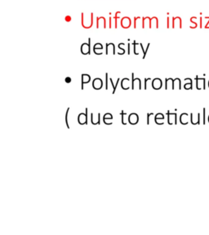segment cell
<instances>
[{
    "mask_svg": "<svg viewBox=\"0 0 209 235\" xmlns=\"http://www.w3.org/2000/svg\"><path fill=\"white\" fill-rule=\"evenodd\" d=\"M152 88H154V90H159L160 88L163 87V82L162 80L159 78H156L152 80Z\"/></svg>",
    "mask_w": 209,
    "mask_h": 235,
    "instance_id": "cell-7",
    "label": "cell"
},
{
    "mask_svg": "<svg viewBox=\"0 0 209 235\" xmlns=\"http://www.w3.org/2000/svg\"><path fill=\"white\" fill-rule=\"evenodd\" d=\"M119 80H120V79L119 78H118V79H117V83H116V84H114V82H113V79H112V78H110V82L111 85H112V87H113V92H112V93L113 94H115V92H116V89H117V87H118V82H119Z\"/></svg>",
    "mask_w": 209,
    "mask_h": 235,
    "instance_id": "cell-20",
    "label": "cell"
},
{
    "mask_svg": "<svg viewBox=\"0 0 209 235\" xmlns=\"http://www.w3.org/2000/svg\"><path fill=\"white\" fill-rule=\"evenodd\" d=\"M128 123L131 125H136L139 123V115L136 113H132L128 115Z\"/></svg>",
    "mask_w": 209,
    "mask_h": 235,
    "instance_id": "cell-4",
    "label": "cell"
},
{
    "mask_svg": "<svg viewBox=\"0 0 209 235\" xmlns=\"http://www.w3.org/2000/svg\"><path fill=\"white\" fill-rule=\"evenodd\" d=\"M140 43H137V42L136 41H133V43H132V46L134 47V54L135 55H139L138 52H137V45H139Z\"/></svg>",
    "mask_w": 209,
    "mask_h": 235,
    "instance_id": "cell-24",
    "label": "cell"
},
{
    "mask_svg": "<svg viewBox=\"0 0 209 235\" xmlns=\"http://www.w3.org/2000/svg\"><path fill=\"white\" fill-rule=\"evenodd\" d=\"M122 43H119L118 45V48H119V49H120L121 51H122V55H123V54H125V52H126V51H125V48H122Z\"/></svg>",
    "mask_w": 209,
    "mask_h": 235,
    "instance_id": "cell-27",
    "label": "cell"
},
{
    "mask_svg": "<svg viewBox=\"0 0 209 235\" xmlns=\"http://www.w3.org/2000/svg\"><path fill=\"white\" fill-rule=\"evenodd\" d=\"M110 48L112 50L113 55H115L116 54V52H115V45L114 43H107L106 44V55L109 54V49Z\"/></svg>",
    "mask_w": 209,
    "mask_h": 235,
    "instance_id": "cell-16",
    "label": "cell"
},
{
    "mask_svg": "<svg viewBox=\"0 0 209 235\" xmlns=\"http://www.w3.org/2000/svg\"><path fill=\"white\" fill-rule=\"evenodd\" d=\"M69 112H70V108H68L67 109V110H66V112H65V125H66V127H67L68 129H70V125H69V122H68V115H69Z\"/></svg>",
    "mask_w": 209,
    "mask_h": 235,
    "instance_id": "cell-21",
    "label": "cell"
},
{
    "mask_svg": "<svg viewBox=\"0 0 209 235\" xmlns=\"http://www.w3.org/2000/svg\"><path fill=\"white\" fill-rule=\"evenodd\" d=\"M109 15H110V16H109V28L111 29L112 28V20H113V17L111 16V12L109 13Z\"/></svg>",
    "mask_w": 209,
    "mask_h": 235,
    "instance_id": "cell-25",
    "label": "cell"
},
{
    "mask_svg": "<svg viewBox=\"0 0 209 235\" xmlns=\"http://www.w3.org/2000/svg\"><path fill=\"white\" fill-rule=\"evenodd\" d=\"M126 114H127L125 113V112L123 111V110H122L121 113H120V116H121V122H122V125H127L126 122L124 121V116L126 115Z\"/></svg>",
    "mask_w": 209,
    "mask_h": 235,
    "instance_id": "cell-23",
    "label": "cell"
},
{
    "mask_svg": "<svg viewBox=\"0 0 209 235\" xmlns=\"http://www.w3.org/2000/svg\"><path fill=\"white\" fill-rule=\"evenodd\" d=\"M103 87V81L100 78H96L92 81V88L95 90H101Z\"/></svg>",
    "mask_w": 209,
    "mask_h": 235,
    "instance_id": "cell-5",
    "label": "cell"
},
{
    "mask_svg": "<svg viewBox=\"0 0 209 235\" xmlns=\"http://www.w3.org/2000/svg\"><path fill=\"white\" fill-rule=\"evenodd\" d=\"M154 27V28L158 29V18L157 16H153L151 17L150 21V25H149V28L151 29Z\"/></svg>",
    "mask_w": 209,
    "mask_h": 235,
    "instance_id": "cell-10",
    "label": "cell"
},
{
    "mask_svg": "<svg viewBox=\"0 0 209 235\" xmlns=\"http://www.w3.org/2000/svg\"><path fill=\"white\" fill-rule=\"evenodd\" d=\"M178 25L179 28L182 29V18L179 17V16H177V17H172V28H175L177 25Z\"/></svg>",
    "mask_w": 209,
    "mask_h": 235,
    "instance_id": "cell-11",
    "label": "cell"
},
{
    "mask_svg": "<svg viewBox=\"0 0 209 235\" xmlns=\"http://www.w3.org/2000/svg\"><path fill=\"white\" fill-rule=\"evenodd\" d=\"M91 81V76L88 75V74H82V83H81V88L82 90L84 89V84L88 83L89 82Z\"/></svg>",
    "mask_w": 209,
    "mask_h": 235,
    "instance_id": "cell-12",
    "label": "cell"
},
{
    "mask_svg": "<svg viewBox=\"0 0 209 235\" xmlns=\"http://www.w3.org/2000/svg\"><path fill=\"white\" fill-rule=\"evenodd\" d=\"M145 85H144V89H147V83H148V81H151V79L150 78H146V79H145Z\"/></svg>",
    "mask_w": 209,
    "mask_h": 235,
    "instance_id": "cell-29",
    "label": "cell"
},
{
    "mask_svg": "<svg viewBox=\"0 0 209 235\" xmlns=\"http://www.w3.org/2000/svg\"><path fill=\"white\" fill-rule=\"evenodd\" d=\"M150 43H148L147 44V46H146V48L145 49L144 47H143V45H142V43H140V47H141L142 52H143V57H142V59H143V60L146 58V54H147L148 50H149V48H150Z\"/></svg>",
    "mask_w": 209,
    "mask_h": 235,
    "instance_id": "cell-19",
    "label": "cell"
},
{
    "mask_svg": "<svg viewBox=\"0 0 209 235\" xmlns=\"http://www.w3.org/2000/svg\"><path fill=\"white\" fill-rule=\"evenodd\" d=\"M110 79V78H109V74L108 73H106V90H108V80Z\"/></svg>",
    "mask_w": 209,
    "mask_h": 235,
    "instance_id": "cell-26",
    "label": "cell"
},
{
    "mask_svg": "<svg viewBox=\"0 0 209 235\" xmlns=\"http://www.w3.org/2000/svg\"><path fill=\"white\" fill-rule=\"evenodd\" d=\"M151 115H154V114H153V113H148V114H147V125H150V116Z\"/></svg>",
    "mask_w": 209,
    "mask_h": 235,
    "instance_id": "cell-28",
    "label": "cell"
},
{
    "mask_svg": "<svg viewBox=\"0 0 209 235\" xmlns=\"http://www.w3.org/2000/svg\"><path fill=\"white\" fill-rule=\"evenodd\" d=\"M129 83H130V79H129L128 78H124V79H122V80L121 81V88H122L123 90H128V89L130 88Z\"/></svg>",
    "mask_w": 209,
    "mask_h": 235,
    "instance_id": "cell-13",
    "label": "cell"
},
{
    "mask_svg": "<svg viewBox=\"0 0 209 235\" xmlns=\"http://www.w3.org/2000/svg\"><path fill=\"white\" fill-rule=\"evenodd\" d=\"M101 114L98 113L97 114V117L96 119H94V114L93 113H91V122L92 125H100L101 124Z\"/></svg>",
    "mask_w": 209,
    "mask_h": 235,
    "instance_id": "cell-15",
    "label": "cell"
},
{
    "mask_svg": "<svg viewBox=\"0 0 209 235\" xmlns=\"http://www.w3.org/2000/svg\"><path fill=\"white\" fill-rule=\"evenodd\" d=\"M120 14H121V12L120 11H117L115 12V16H113V19L115 20V28L117 29L118 28V19L120 18Z\"/></svg>",
    "mask_w": 209,
    "mask_h": 235,
    "instance_id": "cell-18",
    "label": "cell"
},
{
    "mask_svg": "<svg viewBox=\"0 0 209 235\" xmlns=\"http://www.w3.org/2000/svg\"><path fill=\"white\" fill-rule=\"evenodd\" d=\"M65 20L66 21V22H70L71 20H72V17H71L70 16H65Z\"/></svg>",
    "mask_w": 209,
    "mask_h": 235,
    "instance_id": "cell-30",
    "label": "cell"
},
{
    "mask_svg": "<svg viewBox=\"0 0 209 235\" xmlns=\"http://www.w3.org/2000/svg\"><path fill=\"white\" fill-rule=\"evenodd\" d=\"M167 29L170 28V18H169V16H167Z\"/></svg>",
    "mask_w": 209,
    "mask_h": 235,
    "instance_id": "cell-32",
    "label": "cell"
},
{
    "mask_svg": "<svg viewBox=\"0 0 209 235\" xmlns=\"http://www.w3.org/2000/svg\"><path fill=\"white\" fill-rule=\"evenodd\" d=\"M127 54L128 55H130L131 54V43L128 42V43H127Z\"/></svg>",
    "mask_w": 209,
    "mask_h": 235,
    "instance_id": "cell-31",
    "label": "cell"
},
{
    "mask_svg": "<svg viewBox=\"0 0 209 235\" xmlns=\"http://www.w3.org/2000/svg\"><path fill=\"white\" fill-rule=\"evenodd\" d=\"M141 18L142 17H141V16H135L134 18H133V20H134L133 28L137 29V24H138V20H140V19H141Z\"/></svg>",
    "mask_w": 209,
    "mask_h": 235,
    "instance_id": "cell-22",
    "label": "cell"
},
{
    "mask_svg": "<svg viewBox=\"0 0 209 235\" xmlns=\"http://www.w3.org/2000/svg\"><path fill=\"white\" fill-rule=\"evenodd\" d=\"M113 119H114L113 115L111 114L110 113H106L103 116V122H104V123L106 124V125H111V124H113V122H112Z\"/></svg>",
    "mask_w": 209,
    "mask_h": 235,
    "instance_id": "cell-8",
    "label": "cell"
},
{
    "mask_svg": "<svg viewBox=\"0 0 209 235\" xmlns=\"http://www.w3.org/2000/svg\"><path fill=\"white\" fill-rule=\"evenodd\" d=\"M120 25L121 27L124 29H127L132 26V20L130 17L128 16H123L121 20H120Z\"/></svg>",
    "mask_w": 209,
    "mask_h": 235,
    "instance_id": "cell-2",
    "label": "cell"
},
{
    "mask_svg": "<svg viewBox=\"0 0 209 235\" xmlns=\"http://www.w3.org/2000/svg\"><path fill=\"white\" fill-rule=\"evenodd\" d=\"M135 85H138V88L141 90L142 88L141 82L139 78H135L134 73L132 74V89H135Z\"/></svg>",
    "mask_w": 209,
    "mask_h": 235,
    "instance_id": "cell-6",
    "label": "cell"
},
{
    "mask_svg": "<svg viewBox=\"0 0 209 235\" xmlns=\"http://www.w3.org/2000/svg\"><path fill=\"white\" fill-rule=\"evenodd\" d=\"M102 21L103 22V28L106 29V19L105 16H99L96 17V29L100 28V22Z\"/></svg>",
    "mask_w": 209,
    "mask_h": 235,
    "instance_id": "cell-14",
    "label": "cell"
},
{
    "mask_svg": "<svg viewBox=\"0 0 209 235\" xmlns=\"http://www.w3.org/2000/svg\"><path fill=\"white\" fill-rule=\"evenodd\" d=\"M163 120H164V115L161 113H158V114H155V116H154V122H155V123L158 124V125L164 124Z\"/></svg>",
    "mask_w": 209,
    "mask_h": 235,
    "instance_id": "cell-9",
    "label": "cell"
},
{
    "mask_svg": "<svg viewBox=\"0 0 209 235\" xmlns=\"http://www.w3.org/2000/svg\"><path fill=\"white\" fill-rule=\"evenodd\" d=\"M78 122L80 125H87V108L85 109V114H79L78 116Z\"/></svg>",
    "mask_w": 209,
    "mask_h": 235,
    "instance_id": "cell-3",
    "label": "cell"
},
{
    "mask_svg": "<svg viewBox=\"0 0 209 235\" xmlns=\"http://www.w3.org/2000/svg\"><path fill=\"white\" fill-rule=\"evenodd\" d=\"M98 49L100 50H102L103 49V45L101 43H96L93 46V52H94L96 55H101V53L98 52Z\"/></svg>",
    "mask_w": 209,
    "mask_h": 235,
    "instance_id": "cell-17",
    "label": "cell"
},
{
    "mask_svg": "<svg viewBox=\"0 0 209 235\" xmlns=\"http://www.w3.org/2000/svg\"><path fill=\"white\" fill-rule=\"evenodd\" d=\"M91 38H88V43H84L81 45V53L83 55H90L91 54Z\"/></svg>",
    "mask_w": 209,
    "mask_h": 235,
    "instance_id": "cell-1",
    "label": "cell"
},
{
    "mask_svg": "<svg viewBox=\"0 0 209 235\" xmlns=\"http://www.w3.org/2000/svg\"><path fill=\"white\" fill-rule=\"evenodd\" d=\"M65 83H71V81H72V79H71L70 77H66V78H65Z\"/></svg>",
    "mask_w": 209,
    "mask_h": 235,
    "instance_id": "cell-33",
    "label": "cell"
}]
</instances>
